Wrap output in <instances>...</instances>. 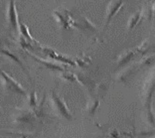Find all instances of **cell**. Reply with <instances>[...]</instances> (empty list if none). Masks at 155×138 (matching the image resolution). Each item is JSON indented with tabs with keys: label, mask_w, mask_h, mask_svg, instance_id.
Instances as JSON below:
<instances>
[{
	"label": "cell",
	"mask_w": 155,
	"mask_h": 138,
	"mask_svg": "<svg viewBox=\"0 0 155 138\" xmlns=\"http://www.w3.org/2000/svg\"><path fill=\"white\" fill-rule=\"evenodd\" d=\"M6 23L11 32H19V21L15 0H9L6 5Z\"/></svg>",
	"instance_id": "6da1fadb"
},
{
	"label": "cell",
	"mask_w": 155,
	"mask_h": 138,
	"mask_svg": "<svg viewBox=\"0 0 155 138\" xmlns=\"http://www.w3.org/2000/svg\"><path fill=\"white\" fill-rule=\"evenodd\" d=\"M124 0H111L108 3L105 12V28L110 24L113 17L120 11V9L124 6Z\"/></svg>",
	"instance_id": "3957f363"
},
{
	"label": "cell",
	"mask_w": 155,
	"mask_h": 138,
	"mask_svg": "<svg viewBox=\"0 0 155 138\" xmlns=\"http://www.w3.org/2000/svg\"><path fill=\"white\" fill-rule=\"evenodd\" d=\"M1 75L3 78V80H4L5 84H6V87H7L9 90H11L12 91H14V93H17V94H25V91L22 90V87L19 85L16 81L13 80V78H11L10 77H9L8 75H6L5 73H3V72H1Z\"/></svg>",
	"instance_id": "5b68a950"
},
{
	"label": "cell",
	"mask_w": 155,
	"mask_h": 138,
	"mask_svg": "<svg viewBox=\"0 0 155 138\" xmlns=\"http://www.w3.org/2000/svg\"><path fill=\"white\" fill-rule=\"evenodd\" d=\"M143 17H144V12H143V10H138L137 12H135L134 14L130 17L129 20H128V23H127L128 31L132 30V29L135 27V26H136L138 23H139L141 20H142Z\"/></svg>",
	"instance_id": "8992f818"
},
{
	"label": "cell",
	"mask_w": 155,
	"mask_h": 138,
	"mask_svg": "<svg viewBox=\"0 0 155 138\" xmlns=\"http://www.w3.org/2000/svg\"><path fill=\"white\" fill-rule=\"evenodd\" d=\"M72 27L79 29L82 32H97V28L93 23H92L88 18L82 16L79 19H73L72 22Z\"/></svg>",
	"instance_id": "277c9868"
},
{
	"label": "cell",
	"mask_w": 155,
	"mask_h": 138,
	"mask_svg": "<svg viewBox=\"0 0 155 138\" xmlns=\"http://www.w3.org/2000/svg\"><path fill=\"white\" fill-rule=\"evenodd\" d=\"M53 17L57 24L60 26L62 29L67 30L72 27V22H73V17L71 15V12L65 8H60L53 11Z\"/></svg>",
	"instance_id": "7a4b0ae2"
},
{
	"label": "cell",
	"mask_w": 155,
	"mask_h": 138,
	"mask_svg": "<svg viewBox=\"0 0 155 138\" xmlns=\"http://www.w3.org/2000/svg\"><path fill=\"white\" fill-rule=\"evenodd\" d=\"M147 1H151V0H147Z\"/></svg>",
	"instance_id": "52a82bcc"
}]
</instances>
